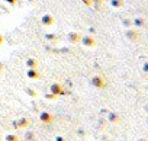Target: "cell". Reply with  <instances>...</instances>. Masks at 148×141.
I'll list each match as a JSON object with an SVG mask.
<instances>
[{
    "label": "cell",
    "mask_w": 148,
    "mask_h": 141,
    "mask_svg": "<svg viewBox=\"0 0 148 141\" xmlns=\"http://www.w3.org/2000/svg\"><path fill=\"white\" fill-rule=\"evenodd\" d=\"M138 141H147V140H138Z\"/></svg>",
    "instance_id": "obj_1"
}]
</instances>
